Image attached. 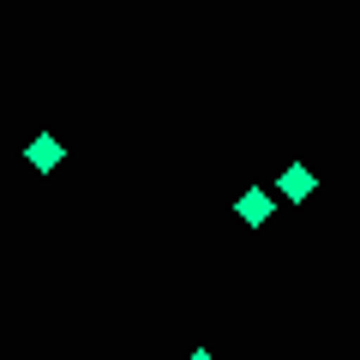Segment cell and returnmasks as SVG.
Wrapping results in <instances>:
<instances>
[{
    "label": "cell",
    "mask_w": 360,
    "mask_h": 360,
    "mask_svg": "<svg viewBox=\"0 0 360 360\" xmlns=\"http://www.w3.org/2000/svg\"><path fill=\"white\" fill-rule=\"evenodd\" d=\"M276 193H283L288 205H300V198L319 193V174H312V168H300V162H288V168H283V180H276Z\"/></svg>",
    "instance_id": "obj_3"
},
{
    "label": "cell",
    "mask_w": 360,
    "mask_h": 360,
    "mask_svg": "<svg viewBox=\"0 0 360 360\" xmlns=\"http://www.w3.org/2000/svg\"><path fill=\"white\" fill-rule=\"evenodd\" d=\"M186 360H217V354H210V348H193V354H186Z\"/></svg>",
    "instance_id": "obj_4"
},
{
    "label": "cell",
    "mask_w": 360,
    "mask_h": 360,
    "mask_svg": "<svg viewBox=\"0 0 360 360\" xmlns=\"http://www.w3.org/2000/svg\"><path fill=\"white\" fill-rule=\"evenodd\" d=\"M270 210H276V198H270L264 186H252V193H240V198H234V217H240L246 229H264V222H270Z\"/></svg>",
    "instance_id": "obj_2"
},
{
    "label": "cell",
    "mask_w": 360,
    "mask_h": 360,
    "mask_svg": "<svg viewBox=\"0 0 360 360\" xmlns=\"http://www.w3.org/2000/svg\"><path fill=\"white\" fill-rule=\"evenodd\" d=\"M25 162H30V168H37V174H54V168H60V162H66V144H60V139H54V132H37V139H30V144H25Z\"/></svg>",
    "instance_id": "obj_1"
}]
</instances>
